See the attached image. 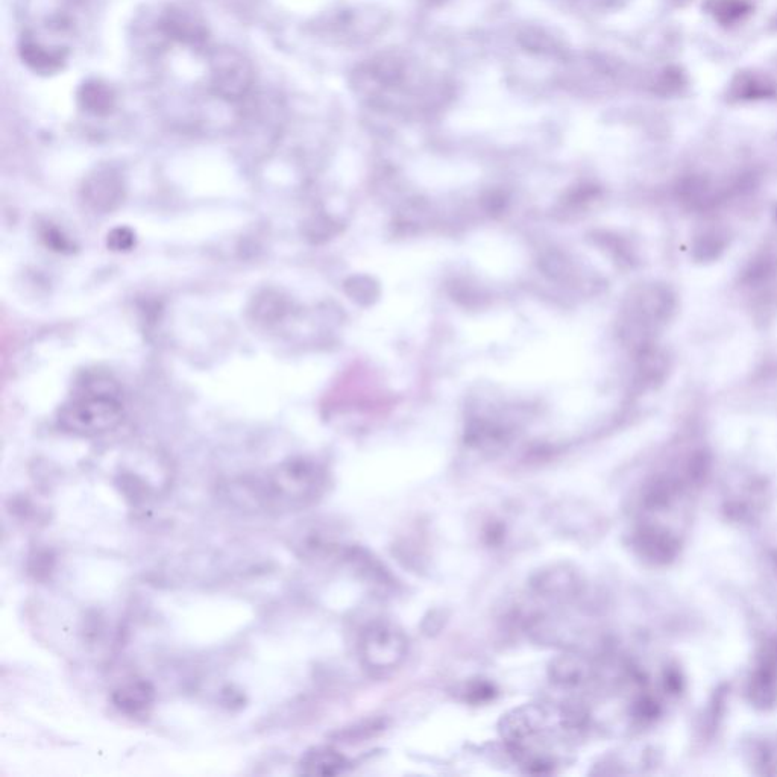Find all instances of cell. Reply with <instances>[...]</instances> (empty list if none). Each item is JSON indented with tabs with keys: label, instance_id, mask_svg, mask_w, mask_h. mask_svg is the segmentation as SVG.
Returning a JSON list of instances; mask_svg holds the SVG:
<instances>
[{
	"label": "cell",
	"instance_id": "6da1fadb",
	"mask_svg": "<svg viewBox=\"0 0 777 777\" xmlns=\"http://www.w3.org/2000/svg\"><path fill=\"white\" fill-rule=\"evenodd\" d=\"M328 474L324 466L307 457H293L257 479L231 486L237 503L266 513H290L309 509L324 497Z\"/></svg>",
	"mask_w": 777,
	"mask_h": 777
},
{
	"label": "cell",
	"instance_id": "7a4b0ae2",
	"mask_svg": "<svg viewBox=\"0 0 777 777\" xmlns=\"http://www.w3.org/2000/svg\"><path fill=\"white\" fill-rule=\"evenodd\" d=\"M85 0H17L23 34L70 49L85 25Z\"/></svg>",
	"mask_w": 777,
	"mask_h": 777
},
{
	"label": "cell",
	"instance_id": "3957f363",
	"mask_svg": "<svg viewBox=\"0 0 777 777\" xmlns=\"http://www.w3.org/2000/svg\"><path fill=\"white\" fill-rule=\"evenodd\" d=\"M78 395L67 401L58 412V427L67 435L96 438L113 431L122 422L123 407L110 386L102 381L98 387L85 384Z\"/></svg>",
	"mask_w": 777,
	"mask_h": 777
},
{
	"label": "cell",
	"instance_id": "277c9868",
	"mask_svg": "<svg viewBox=\"0 0 777 777\" xmlns=\"http://www.w3.org/2000/svg\"><path fill=\"white\" fill-rule=\"evenodd\" d=\"M359 661L372 677H386L397 671L409 655V638L391 621H374L360 633Z\"/></svg>",
	"mask_w": 777,
	"mask_h": 777
},
{
	"label": "cell",
	"instance_id": "5b68a950",
	"mask_svg": "<svg viewBox=\"0 0 777 777\" xmlns=\"http://www.w3.org/2000/svg\"><path fill=\"white\" fill-rule=\"evenodd\" d=\"M208 81L216 98L237 104L251 96L255 67L239 49L221 46L208 51Z\"/></svg>",
	"mask_w": 777,
	"mask_h": 777
},
{
	"label": "cell",
	"instance_id": "8992f818",
	"mask_svg": "<svg viewBox=\"0 0 777 777\" xmlns=\"http://www.w3.org/2000/svg\"><path fill=\"white\" fill-rule=\"evenodd\" d=\"M585 582L582 573L571 564L547 565L529 577L527 589L535 600L542 603L568 604L582 597Z\"/></svg>",
	"mask_w": 777,
	"mask_h": 777
},
{
	"label": "cell",
	"instance_id": "52a82bcc",
	"mask_svg": "<svg viewBox=\"0 0 777 777\" xmlns=\"http://www.w3.org/2000/svg\"><path fill=\"white\" fill-rule=\"evenodd\" d=\"M157 32L164 40L195 51H204L210 41V31L204 19L195 11L177 5L167 7L158 16Z\"/></svg>",
	"mask_w": 777,
	"mask_h": 777
},
{
	"label": "cell",
	"instance_id": "ba28073f",
	"mask_svg": "<svg viewBox=\"0 0 777 777\" xmlns=\"http://www.w3.org/2000/svg\"><path fill=\"white\" fill-rule=\"evenodd\" d=\"M548 679L556 688L576 693L588 688L597 676L594 664L588 656L579 652H564L548 664Z\"/></svg>",
	"mask_w": 777,
	"mask_h": 777
},
{
	"label": "cell",
	"instance_id": "9c48e42d",
	"mask_svg": "<svg viewBox=\"0 0 777 777\" xmlns=\"http://www.w3.org/2000/svg\"><path fill=\"white\" fill-rule=\"evenodd\" d=\"M70 49L51 45L38 38L22 35L19 43V57L31 72L41 76L60 73L69 61Z\"/></svg>",
	"mask_w": 777,
	"mask_h": 777
},
{
	"label": "cell",
	"instance_id": "30bf717a",
	"mask_svg": "<svg viewBox=\"0 0 777 777\" xmlns=\"http://www.w3.org/2000/svg\"><path fill=\"white\" fill-rule=\"evenodd\" d=\"M113 705L122 714L139 717L146 714L155 702V688L148 680L134 679L114 689Z\"/></svg>",
	"mask_w": 777,
	"mask_h": 777
},
{
	"label": "cell",
	"instance_id": "8fae6325",
	"mask_svg": "<svg viewBox=\"0 0 777 777\" xmlns=\"http://www.w3.org/2000/svg\"><path fill=\"white\" fill-rule=\"evenodd\" d=\"M343 562L350 565L357 576L362 577L366 583L381 591H387L395 586V579L389 570L365 548L350 545L347 554L343 557Z\"/></svg>",
	"mask_w": 777,
	"mask_h": 777
},
{
	"label": "cell",
	"instance_id": "7c38bea8",
	"mask_svg": "<svg viewBox=\"0 0 777 777\" xmlns=\"http://www.w3.org/2000/svg\"><path fill=\"white\" fill-rule=\"evenodd\" d=\"M122 180L116 170H96L85 183L84 195L98 210H111L122 198Z\"/></svg>",
	"mask_w": 777,
	"mask_h": 777
},
{
	"label": "cell",
	"instance_id": "4fadbf2b",
	"mask_svg": "<svg viewBox=\"0 0 777 777\" xmlns=\"http://www.w3.org/2000/svg\"><path fill=\"white\" fill-rule=\"evenodd\" d=\"M350 767L347 756L333 747L319 746L307 750L299 761V771L306 776H339Z\"/></svg>",
	"mask_w": 777,
	"mask_h": 777
},
{
	"label": "cell",
	"instance_id": "5bb4252c",
	"mask_svg": "<svg viewBox=\"0 0 777 777\" xmlns=\"http://www.w3.org/2000/svg\"><path fill=\"white\" fill-rule=\"evenodd\" d=\"M79 107L93 116H108L116 107L117 96L108 82L102 79H87L79 85L76 93Z\"/></svg>",
	"mask_w": 777,
	"mask_h": 777
},
{
	"label": "cell",
	"instance_id": "9a60e30c",
	"mask_svg": "<svg viewBox=\"0 0 777 777\" xmlns=\"http://www.w3.org/2000/svg\"><path fill=\"white\" fill-rule=\"evenodd\" d=\"M108 243L114 251H129L134 245V234L128 228H117L108 236Z\"/></svg>",
	"mask_w": 777,
	"mask_h": 777
}]
</instances>
